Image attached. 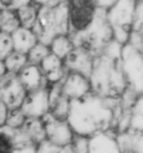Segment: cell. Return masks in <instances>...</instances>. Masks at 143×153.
<instances>
[{
	"mask_svg": "<svg viewBox=\"0 0 143 153\" xmlns=\"http://www.w3.org/2000/svg\"><path fill=\"white\" fill-rule=\"evenodd\" d=\"M67 18L70 26V36L80 43L85 33L87 35L82 42L83 48H92L91 33H93V25L100 20V13L95 0H68Z\"/></svg>",
	"mask_w": 143,
	"mask_h": 153,
	"instance_id": "6da1fadb",
	"label": "cell"
},
{
	"mask_svg": "<svg viewBox=\"0 0 143 153\" xmlns=\"http://www.w3.org/2000/svg\"><path fill=\"white\" fill-rule=\"evenodd\" d=\"M27 139L12 128H0V153H33Z\"/></svg>",
	"mask_w": 143,
	"mask_h": 153,
	"instance_id": "7a4b0ae2",
	"label": "cell"
}]
</instances>
